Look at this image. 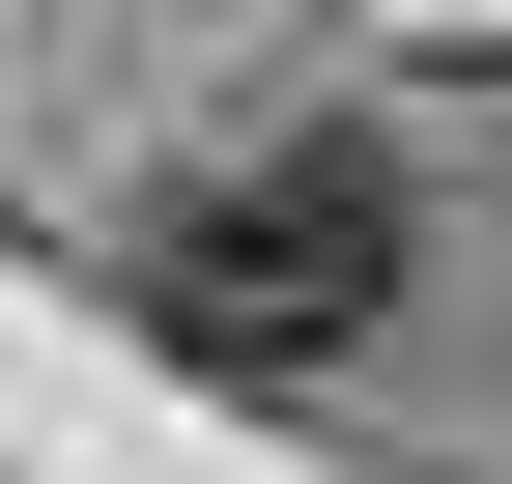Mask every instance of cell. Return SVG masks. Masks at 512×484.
I'll return each mask as SVG.
<instances>
[{
  "instance_id": "cell-1",
  "label": "cell",
  "mask_w": 512,
  "mask_h": 484,
  "mask_svg": "<svg viewBox=\"0 0 512 484\" xmlns=\"http://www.w3.org/2000/svg\"><path fill=\"white\" fill-rule=\"evenodd\" d=\"M399 143H342V114H285V143H200L143 200V342L171 371H342L370 314H399Z\"/></svg>"
}]
</instances>
